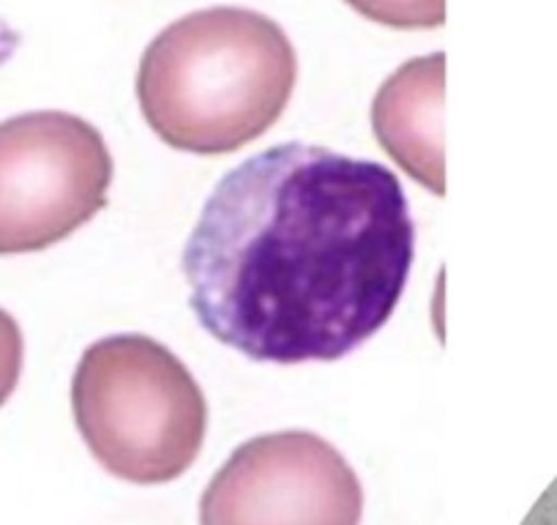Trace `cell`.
I'll use <instances>...</instances> for the list:
<instances>
[{
    "label": "cell",
    "mask_w": 557,
    "mask_h": 525,
    "mask_svg": "<svg viewBox=\"0 0 557 525\" xmlns=\"http://www.w3.org/2000/svg\"><path fill=\"white\" fill-rule=\"evenodd\" d=\"M416 224L385 164L282 143L222 175L181 269L202 329L268 364L336 362L391 320Z\"/></svg>",
    "instance_id": "cell-1"
},
{
    "label": "cell",
    "mask_w": 557,
    "mask_h": 525,
    "mask_svg": "<svg viewBox=\"0 0 557 525\" xmlns=\"http://www.w3.org/2000/svg\"><path fill=\"white\" fill-rule=\"evenodd\" d=\"M298 83V56L276 20L211 7L170 23L139 58L137 101L162 143L224 157L282 118Z\"/></svg>",
    "instance_id": "cell-2"
},
{
    "label": "cell",
    "mask_w": 557,
    "mask_h": 525,
    "mask_svg": "<svg viewBox=\"0 0 557 525\" xmlns=\"http://www.w3.org/2000/svg\"><path fill=\"white\" fill-rule=\"evenodd\" d=\"M112 154L94 123L36 110L0 123V255H25L77 233L107 206Z\"/></svg>",
    "instance_id": "cell-4"
},
{
    "label": "cell",
    "mask_w": 557,
    "mask_h": 525,
    "mask_svg": "<svg viewBox=\"0 0 557 525\" xmlns=\"http://www.w3.org/2000/svg\"><path fill=\"white\" fill-rule=\"evenodd\" d=\"M363 487L345 454L307 430L240 443L208 481L200 525H361Z\"/></svg>",
    "instance_id": "cell-5"
},
{
    "label": "cell",
    "mask_w": 557,
    "mask_h": 525,
    "mask_svg": "<svg viewBox=\"0 0 557 525\" xmlns=\"http://www.w3.org/2000/svg\"><path fill=\"white\" fill-rule=\"evenodd\" d=\"M443 99L446 52H432L401 63L372 101V129L380 146L412 181L437 197L446 195Z\"/></svg>",
    "instance_id": "cell-6"
},
{
    "label": "cell",
    "mask_w": 557,
    "mask_h": 525,
    "mask_svg": "<svg viewBox=\"0 0 557 525\" xmlns=\"http://www.w3.org/2000/svg\"><path fill=\"white\" fill-rule=\"evenodd\" d=\"M72 411L96 463L128 485H168L195 465L208 403L184 362L146 334L96 340L72 378Z\"/></svg>",
    "instance_id": "cell-3"
},
{
    "label": "cell",
    "mask_w": 557,
    "mask_h": 525,
    "mask_svg": "<svg viewBox=\"0 0 557 525\" xmlns=\"http://www.w3.org/2000/svg\"><path fill=\"white\" fill-rule=\"evenodd\" d=\"M361 17L396 30H430L446 23V0H345Z\"/></svg>",
    "instance_id": "cell-7"
},
{
    "label": "cell",
    "mask_w": 557,
    "mask_h": 525,
    "mask_svg": "<svg viewBox=\"0 0 557 525\" xmlns=\"http://www.w3.org/2000/svg\"><path fill=\"white\" fill-rule=\"evenodd\" d=\"M25 358V342L23 329L17 320L0 307V405L7 403L14 394L20 383V373H23Z\"/></svg>",
    "instance_id": "cell-8"
}]
</instances>
